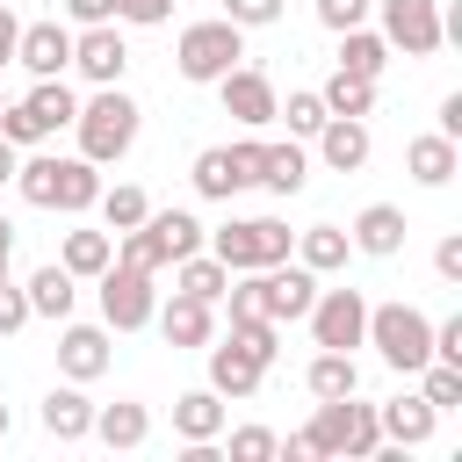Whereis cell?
<instances>
[{
    "instance_id": "484cf974",
    "label": "cell",
    "mask_w": 462,
    "mask_h": 462,
    "mask_svg": "<svg viewBox=\"0 0 462 462\" xmlns=\"http://www.w3.org/2000/svg\"><path fill=\"white\" fill-rule=\"evenodd\" d=\"M43 433H51V440H87V433H94V404H87L79 390H51V397H43Z\"/></svg>"
},
{
    "instance_id": "5b68a950",
    "label": "cell",
    "mask_w": 462,
    "mask_h": 462,
    "mask_svg": "<svg viewBox=\"0 0 462 462\" xmlns=\"http://www.w3.org/2000/svg\"><path fill=\"white\" fill-rule=\"evenodd\" d=\"M361 346H375L390 368L419 375V368L433 361V318L411 310V303H368V339H361Z\"/></svg>"
},
{
    "instance_id": "7c38bea8",
    "label": "cell",
    "mask_w": 462,
    "mask_h": 462,
    "mask_svg": "<svg viewBox=\"0 0 462 462\" xmlns=\"http://www.w3.org/2000/svg\"><path fill=\"white\" fill-rule=\"evenodd\" d=\"M383 43L404 58H433L440 36V0H383Z\"/></svg>"
},
{
    "instance_id": "60d3db41",
    "label": "cell",
    "mask_w": 462,
    "mask_h": 462,
    "mask_svg": "<svg viewBox=\"0 0 462 462\" xmlns=\"http://www.w3.org/2000/svg\"><path fill=\"white\" fill-rule=\"evenodd\" d=\"M108 7H116V22H137V29H159L173 14V0H108Z\"/></svg>"
},
{
    "instance_id": "3957f363",
    "label": "cell",
    "mask_w": 462,
    "mask_h": 462,
    "mask_svg": "<svg viewBox=\"0 0 462 462\" xmlns=\"http://www.w3.org/2000/svg\"><path fill=\"white\" fill-rule=\"evenodd\" d=\"M72 130H79V159H94V166H116V159L137 144V101H130L123 87H101L94 101H79Z\"/></svg>"
},
{
    "instance_id": "277c9868",
    "label": "cell",
    "mask_w": 462,
    "mask_h": 462,
    "mask_svg": "<svg viewBox=\"0 0 462 462\" xmlns=\"http://www.w3.org/2000/svg\"><path fill=\"white\" fill-rule=\"evenodd\" d=\"M188 253H202V224L188 217V209H152L137 231H123V245H116V260H130V267H144V274H159V267H173V260H188Z\"/></svg>"
},
{
    "instance_id": "816d5d0a",
    "label": "cell",
    "mask_w": 462,
    "mask_h": 462,
    "mask_svg": "<svg viewBox=\"0 0 462 462\" xmlns=\"http://www.w3.org/2000/svg\"><path fill=\"white\" fill-rule=\"evenodd\" d=\"M7 253H14V245H0V274H7Z\"/></svg>"
},
{
    "instance_id": "f1b7e54d",
    "label": "cell",
    "mask_w": 462,
    "mask_h": 462,
    "mask_svg": "<svg viewBox=\"0 0 462 462\" xmlns=\"http://www.w3.org/2000/svg\"><path fill=\"white\" fill-rule=\"evenodd\" d=\"M303 383H310V397H354V390H361V368H354V354L318 346V361L303 368Z\"/></svg>"
},
{
    "instance_id": "cb8c5ba5",
    "label": "cell",
    "mask_w": 462,
    "mask_h": 462,
    "mask_svg": "<svg viewBox=\"0 0 462 462\" xmlns=\"http://www.w3.org/2000/svg\"><path fill=\"white\" fill-rule=\"evenodd\" d=\"M346 253H354V238H346L339 224H310V231H296V260H303L310 274H332V267H346Z\"/></svg>"
},
{
    "instance_id": "7dc6e473",
    "label": "cell",
    "mask_w": 462,
    "mask_h": 462,
    "mask_svg": "<svg viewBox=\"0 0 462 462\" xmlns=\"http://www.w3.org/2000/svg\"><path fill=\"white\" fill-rule=\"evenodd\" d=\"M440 137H462V94L440 101Z\"/></svg>"
},
{
    "instance_id": "b9f144b4",
    "label": "cell",
    "mask_w": 462,
    "mask_h": 462,
    "mask_svg": "<svg viewBox=\"0 0 462 462\" xmlns=\"http://www.w3.org/2000/svg\"><path fill=\"white\" fill-rule=\"evenodd\" d=\"M22 325H29V296L0 274V339H7V332H22Z\"/></svg>"
},
{
    "instance_id": "db71d44e",
    "label": "cell",
    "mask_w": 462,
    "mask_h": 462,
    "mask_svg": "<svg viewBox=\"0 0 462 462\" xmlns=\"http://www.w3.org/2000/svg\"><path fill=\"white\" fill-rule=\"evenodd\" d=\"M0 108H7V101H0Z\"/></svg>"
},
{
    "instance_id": "bcb514c9",
    "label": "cell",
    "mask_w": 462,
    "mask_h": 462,
    "mask_svg": "<svg viewBox=\"0 0 462 462\" xmlns=\"http://www.w3.org/2000/svg\"><path fill=\"white\" fill-rule=\"evenodd\" d=\"M65 7H72V22H79V29H87V22H116V7H108V0H65Z\"/></svg>"
},
{
    "instance_id": "f6af8a7d",
    "label": "cell",
    "mask_w": 462,
    "mask_h": 462,
    "mask_svg": "<svg viewBox=\"0 0 462 462\" xmlns=\"http://www.w3.org/2000/svg\"><path fill=\"white\" fill-rule=\"evenodd\" d=\"M14 36H22V22H14V0H0V65H14Z\"/></svg>"
},
{
    "instance_id": "e0dca14e",
    "label": "cell",
    "mask_w": 462,
    "mask_h": 462,
    "mask_svg": "<svg viewBox=\"0 0 462 462\" xmlns=\"http://www.w3.org/2000/svg\"><path fill=\"white\" fill-rule=\"evenodd\" d=\"M58 368H65L72 383L108 375V332H101V325H65V332H58Z\"/></svg>"
},
{
    "instance_id": "4dcf8cb0",
    "label": "cell",
    "mask_w": 462,
    "mask_h": 462,
    "mask_svg": "<svg viewBox=\"0 0 462 462\" xmlns=\"http://www.w3.org/2000/svg\"><path fill=\"white\" fill-rule=\"evenodd\" d=\"M108 260H116V238H108V231H65V260H58V267H65L72 282H79V274H101Z\"/></svg>"
},
{
    "instance_id": "f907efd6",
    "label": "cell",
    "mask_w": 462,
    "mask_h": 462,
    "mask_svg": "<svg viewBox=\"0 0 462 462\" xmlns=\"http://www.w3.org/2000/svg\"><path fill=\"white\" fill-rule=\"evenodd\" d=\"M0 245H14V224H7V217H0Z\"/></svg>"
},
{
    "instance_id": "4316f807",
    "label": "cell",
    "mask_w": 462,
    "mask_h": 462,
    "mask_svg": "<svg viewBox=\"0 0 462 462\" xmlns=\"http://www.w3.org/2000/svg\"><path fill=\"white\" fill-rule=\"evenodd\" d=\"M94 433L108 440V448H144V433H152V411L144 404H94Z\"/></svg>"
},
{
    "instance_id": "c3c4849f",
    "label": "cell",
    "mask_w": 462,
    "mask_h": 462,
    "mask_svg": "<svg viewBox=\"0 0 462 462\" xmlns=\"http://www.w3.org/2000/svg\"><path fill=\"white\" fill-rule=\"evenodd\" d=\"M274 455H289V462H318V448H310V433H289V448H274Z\"/></svg>"
},
{
    "instance_id": "1f68e13d",
    "label": "cell",
    "mask_w": 462,
    "mask_h": 462,
    "mask_svg": "<svg viewBox=\"0 0 462 462\" xmlns=\"http://www.w3.org/2000/svg\"><path fill=\"white\" fill-rule=\"evenodd\" d=\"M180 267V296H202V303H217L224 289H231V267L217 260V253H188V260H173Z\"/></svg>"
},
{
    "instance_id": "30bf717a",
    "label": "cell",
    "mask_w": 462,
    "mask_h": 462,
    "mask_svg": "<svg viewBox=\"0 0 462 462\" xmlns=\"http://www.w3.org/2000/svg\"><path fill=\"white\" fill-rule=\"evenodd\" d=\"M94 282H101V318H108L116 332H137V325H152V310H159V303H152V274H144V267H130V260H108Z\"/></svg>"
},
{
    "instance_id": "6da1fadb",
    "label": "cell",
    "mask_w": 462,
    "mask_h": 462,
    "mask_svg": "<svg viewBox=\"0 0 462 462\" xmlns=\"http://www.w3.org/2000/svg\"><path fill=\"white\" fill-rule=\"evenodd\" d=\"M14 188H22V202H36V209L79 217V209L101 202V166H94V159H22V166H14Z\"/></svg>"
},
{
    "instance_id": "8d00e7d4",
    "label": "cell",
    "mask_w": 462,
    "mask_h": 462,
    "mask_svg": "<svg viewBox=\"0 0 462 462\" xmlns=\"http://www.w3.org/2000/svg\"><path fill=\"white\" fill-rule=\"evenodd\" d=\"M274 116H282L296 137H318V130H325V101H318V94H289V108H274Z\"/></svg>"
},
{
    "instance_id": "83f0119b",
    "label": "cell",
    "mask_w": 462,
    "mask_h": 462,
    "mask_svg": "<svg viewBox=\"0 0 462 462\" xmlns=\"http://www.w3.org/2000/svg\"><path fill=\"white\" fill-rule=\"evenodd\" d=\"M383 65H390V43H383L375 29H339V72H354V79H383Z\"/></svg>"
},
{
    "instance_id": "e575fe53",
    "label": "cell",
    "mask_w": 462,
    "mask_h": 462,
    "mask_svg": "<svg viewBox=\"0 0 462 462\" xmlns=\"http://www.w3.org/2000/svg\"><path fill=\"white\" fill-rule=\"evenodd\" d=\"M419 397H426L433 411H462V368H455V361H426V368H419Z\"/></svg>"
},
{
    "instance_id": "52a82bcc",
    "label": "cell",
    "mask_w": 462,
    "mask_h": 462,
    "mask_svg": "<svg viewBox=\"0 0 462 462\" xmlns=\"http://www.w3.org/2000/svg\"><path fill=\"white\" fill-rule=\"evenodd\" d=\"M245 58V29L238 22H188L180 29V43H173V65H180V79H195V87H217L231 65Z\"/></svg>"
},
{
    "instance_id": "f35d334b",
    "label": "cell",
    "mask_w": 462,
    "mask_h": 462,
    "mask_svg": "<svg viewBox=\"0 0 462 462\" xmlns=\"http://www.w3.org/2000/svg\"><path fill=\"white\" fill-rule=\"evenodd\" d=\"M368 7H375V0H318V22L339 36V29H361V22H368Z\"/></svg>"
},
{
    "instance_id": "2e32d148",
    "label": "cell",
    "mask_w": 462,
    "mask_h": 462,
    "mask_svg": "<svg viewBox=\"0 0 462 462\" xmlns=\"http://www.w3.org/2000/svg\"><path fill=\"white\" fill-rule=\"evenodd\" d=\"M368 123L361 116H325V130H318V159L332 166V173H361L368 166Z\"/></svg>"
},
{
    "instance_id": "d590c367",
    "label": "cell",
    "mask_w": 462,
    "mask_h": 462,
    "mask_svg": "<svg viewBox=\"0 0 462 462\" xmlns=\"http://www.w3.org/2000/svg\"><path fill=\"white\" fill-rule=\"evenodd\" d=\"M231 346H245L260 368H274V354H282V332H274V318H231Z\"/></svg>"
},
{
    "instance_id": "681fc988",
    "label": "cell",
    "mask_w": 462,
    "mask_h": 462,
    "mask_svg": "<svg viewBox=\"0 0 462 462\" xmlns=\"http://www.w3.org/2000/svg\"><path fill=\"white\" fill-rule=\"evenodd\" d=\"M14 166H22V159H14V144H7V137H0V188H7V180H14Z\"/></svg>"
},
{
    "instance_id": "836d02e7",
    "label": "cell",
    "mask_w": 462,
    "mask_h": 462,
    "mask_svg": "<svg viewBox=\"0 0 462 462\" xmlns=\"http://www.w3.org/2000/svg\"><path fill=\"white\" fill-rule=\"evenodd\" d=\"M101 217H108V231H137V224L152 217V195H144L137 180H123V188H101Z\"/></svg>"
},
{
    "instance_id": "7bdbcfd3",
    "label": "cell",
    "mask_w": 462,
    "mask_h": 462,
    "mask_svg": "<svg viewBox=\"0 0 462 462\" xmlns=\"http://www.w3.org/2000/svg\"><path fill=\"white\" fill-rule=\"evenodd\" d=\"M433 361H455V368H462V318L433 325Z\"/></svg>"
},
{
    "instance_id": "5bb4252c",
    "label": "cell",
    "mask_w": 462,
    "mask_h": 462,
    "mask_svg": "<svg viewBox=\"0 0 462 462\" xmlns=\"http://www.w3.org/2000/svg\"><path fill=\"white\" fill-rule=\"evenodd\" d=\"M72 65H79L94 87H116L123 65H130V43L116 36V22H87V29L72 36Z\"/></svg>"
},
{
    "instance_id": "f546056e",
    "label": "cell",
    "mask_w": 462,
    "mask_h": 462,
    "mask_svg": "<svg viewBox=\"0 0 462 462\" xmlns=\"http://www.w3.org/2000/svg\"><path fill=\"white\" fill-rule=\"evenodd\" d=\"M303 173H310L303 144H260V188H274V195H296V188H303Z\"/></svg>"
},
{
    "instance_id": "7402d4cb",
    "label": "cell",
    "mask_w": 462,
    "mask_h": 462,
    "mask_svg": "<svg viewBox=\"0 0 462 462\" xmlns=\"http://www.w3.org/2000/svg\"><path fill=\"white\" fill-rule=\"evenodd\" d=\"M260 375H267V368H260L245 346H231V339H224V346H209V390H217V397H253V390H260Z\"/></svg>"
},
{
    "instance_id": "9c48e42d",
    "label": "cell",
    "mask_w": 462,
    "mask_h": 462,
    "mask_svg": "<svg viewBox=\"0 0 462 462\" xmlns=\"http://www.w3.org/2000/svg\"><path fill=\"white\" fill-rule=\"evenodd\" d=\"M303 318H310V339L332 346V354H354L368 339V296L361 289H318Z\"/></svg>"
},
{
    "instance_id": "9a60e30c",
    "label": "cell",
    "mask_w": 462,
    "mask_h": 462,
    "mask_svg": "<svg viewBox=\"0 0 462 462\" xmlns=\"http://www.w3.org/2000/svg\"><path fill=\"white\" fill-rule=\"evenodd\" d=\"M14 65H29L36 79H58V72L72 65V29H65V22H29V29L14 36Z\"/></svg>"
},
{
    "instance_id": "d4e9b609",
    "label": "cell",
    "mask_w": 462,
    "mask_h": 462,
    "mask_svg": "<svg viewBox=\"0 0 462 462\" xmlns=\"http://www.w3.org/2000/svg\"><path fill=\"white\" fill-rule=\"evenodd\" d=\"M22 296H29V318H72V274L51 260V267H36L29 282H22Z\"/></svg>"
},
{
    "instance_id": "44dd1931",
    "label": "cell",
    "mask_w": 462,
    "mask_h": 462,
    "mask_svg": "<svg viewBox=\"0 0 462 462\" xmlns=\"http://www.w3.org/2000/svg\"><path fill=\"white\" fill-rule=\"evenodd\" d=\"M404 166H411V180H419V188H448L462 159H455V137L426 130V137H411V144H404Z\"/></svg>"
},
{
    "instance_id": "7a4b0ae2",
    "label": "cell",
    "mask_w": 462,
    "mask_h": 462,
    "mask_svg": "<svg viewBox=\"0 0 462 462\" xmlns=\"http://www.w3.org/2000/svg\"><path fill=\"white\" fill-rule=\"evenodd\" d=\"M303 433H310L318 455H346V462L383 455V426H375V404H361V390L354 397H318V419Z\"/></svg>"
},
{
    "instance_id": "ba28073f",
    "label": "cell",
    "mask_w": 462,
    "mask_h": 462,
    "mask_svg": "<svg viewBox=\"0 0 462 462\" xmlns=\"http://www.w3.org/2000/svg\"><path fill=\"white\" fill-rule=\"evenodd\" d=\"M209 245H217V260H224L231 274H245V267H274V260H289L296 231H289L282 217H245V224H224Z\"/></svg>"
},
{
    "instance_id": "74e56055",
    "label": "cell",
    "mask_w": 462,
    "mask_h": 462,
    "mask_svg": "<svg viewBox=\"0 0 462 462\" xmlns=\"http://www.w3.org/2000/svg\"><path fill=\"white\" fill-rule=\"evenodd\" d=\"M274 448H282V440H274L267 426H238V433H231V462H267Z\"/></svg>"
},
{
    "instance_id": "603a6c76",
    "label": "cell",
    "mask_w": 462,
    "mask_h": 462,
    "mask_svg": "<svg viewBox=\"0 0 462 462\" xmlns=\"http://www.w3.org/2000/svg\"><path fill=\"white\" fill-rule=\"evenodd\" d=\"M173 433H180V440H217V433H224V397H217V390L173 397Z\"/></svg>"
},
{
    "instance_id": "8992f818",
    "label": "cell",
    "mask_w": 462,
    "mask_h": 462,
    "mask_svg": "<svg viewBox=\"0 0 462 462\" xmlns=\"http://www.w3.org/2000/svg\"><path fill=\"white\" fill-rule=\"evenodd\" d=\"M72 116H79L72 87H65V79H36L22 101H7V108H0V137L22 152V144H43V137L72 130Z\"/></svg>"
},
{
    "instance_id": "8fae6325",
    "label": "cell",
    "mask_w": 462,
    "mask_h": 462,
    "mask_svg": "<svg viewBox=\"0 0 462 462\" xmlns=\"http://www.w3.org/2000/svg\"><path fill=\"white\" fill-rule=\"evenodd\" d=\"M260 180V144L245 137V144H209V152H195V195H209V202H231L238 188H253Z\"/></svg>"
},
{
    "instance_id": "ffe728a7",
    "label": "cell",
    "mask_w": 462,
    "mask_h": 462,
    "mask_svg": "<svg viewBox=\"0 0 462 462\" xmlns=\"http://www.w3.org/2000/svg\"><path fill=\"white\" fill-rule=\"evenodd\" d=\"M152 318H159L166 346H209V339H217V318H209V303H202V296H180V289H173V303H166V310H152Z\"/></svg>"
},
{
    "instance_id": "ac0fdd59",
    "label": "cell",
    "mask_w": 462,
    "mask_h": 462,
    "mask_svg": "<svg viewBox=\"0 0 462 462\" xmlns=\"http://www.w3.org/2000/svg\"><path fill=\"white\" fill-rule=\"evenodd\" d=\"M433 404L426 397H390V404H375V426H383V440L390 448H426L433 440Z\"/></svg>"
},
{
    "instance_id": "f5cc1de1",
    "label": "cell",
    "mask_w": 462,
    "mask_h": 462,
    "mask_svg": "<svg viewBox=\"0 0 462 462\" xmlns=\"http://www.w3.org/2000/svg\"><path fill=\"white\" fill-rule=\"evenodd\" d=\"M0 440H7V404H0Z\"/></svg>"
},
{
    "instance_id": "d6986e66",
    "label": "cell",
    "mask_w": 462,
    "mask_h": 462,
    "mask_svg": "<svg viewBox=\"0 0 462 462\" xmlns=\"http://www.w3.org/2000/svg\"><path fill=\"white\" fill-rule=\"evenodd\" d=\"M354 253H368V260H390L397 245H404V209L397 202H368L361 217H354Z\"/></svg>"
},
{
    "instance_id": "d6a6232c",
    "label": "cell",
    "mask_w": 462,
    "mask_h": 462,
    "mask_svg": "<svg viewBox=\"0 0 462 462\" xmlns=\"http://www.w3.org/2000/svg\"><path fill=\"white\" fill-rule=\"evenodd\" d=\"M318 101H325V116H368V108H375V79H354V72H332Z\"/></svg>"
},
{
    "instance_id": "4fadbf2b",
    "label": "cell",
    "mask_w": 462,
    "mask_h": 462,
    "mask_svg": "<svg viewBox=\"0 0 462 462\" xmlns=\"http://www.w3.org/2000/svg\"><path fill=\"white\" fill-rule=\"evenodd\" d=\"M217 94H224V116H238L245 130H267L274 108H282V101H274V79H267L260 65H231V72L217 79Z\"/></svg>"
},
{
    "instance_id": "ab89813d",
    "label": "cell",
    "mask_w": 462,
    "mask_h": 462,
    "mask_svg": "<svg viewBox=\"0 0 462 462\" xmlns=\"http://www.w3.org/2000/svg\"><path fill=\"white\" fill-rule=\"evenodd\" d=\"M224 22H238V29H267V22H282V0H224Z\"/></svg>"
},
{
    "instance_id": "ee69618b",
    "label": "cell",
    "mask_w": 462,
    "mask_h": 462,
    "mask_svg": "<svg viewBox=\"0 0 462 462\" xmlns=\"http://www.w3.org/2000/svg\"><path fill=\"white\" fill-rule=\"evenodd\" d=\"M433 274L440 282H462V238H440L433 245Z\"/></svg>"
}]
</instances>
